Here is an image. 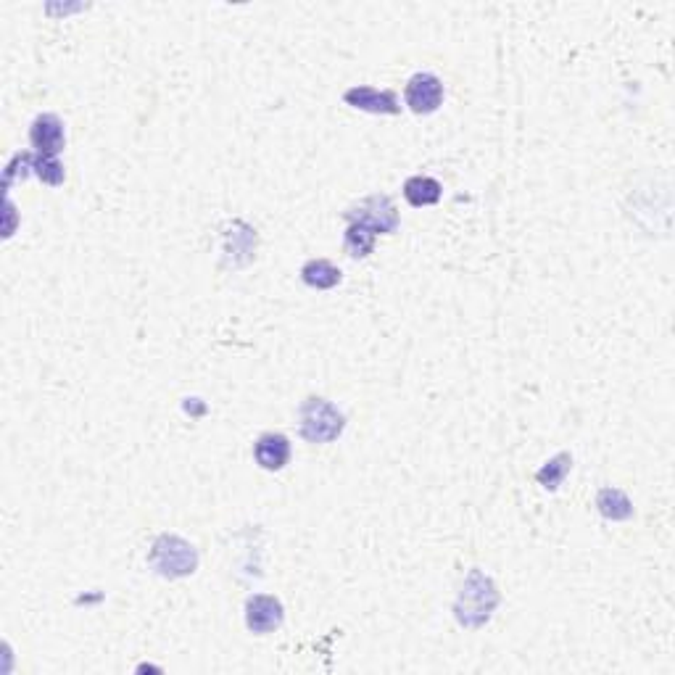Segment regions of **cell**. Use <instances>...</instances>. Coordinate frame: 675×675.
Wrapping results in <instances>:
<instances>
[{"label": "cell", "mask_w": 675, "mask_h": 675, "mask_svg": "<svg viewBox=\"0 0 675 675\" xmlns=\"http://www.w3.org/2000/svg\"><path fill=\"white\" fill-rule=\"evenodd\" d=\"M148 565L161 575V578H185L193 575L198 567L196 546L188 544L180 536H159L153 541L151 552H148Z\"/></svg>", "instance_id": "3"}, {"label": "cell", "mask_w": 675, "mask_h": 675, "mask_svg": "<svg viewBox=\"0 0 675 675\" xmlns=\"http://www.w3.org/2000/svg\"><path fill=\"white\" fill-rule=\"evenodd\" d=\"M346 219L356 222V225L370 227L375 233L391 235L399 230V211H396V204L388 196H380V193L362 198L359 204L351 206L346 211Z\"/></svg>", "instance_id": "4"}, {"label": "cell", "mask_w": 675, "mask_h": 675, "mask_svg": "<svg viewBox=\"0 0 675 675\" xmlns=\"http://www.w3.org/2000/svg\"><path fill=\"white\" fill-rule=\"evenodd\" d=\"M301 280H304L309 288H317V291H330L335 285L341 283V269L335 267L333 262L327 259H312L301 267Z\"/></svg>", "instance_id": "10"}, {"label": "cell", "mask_w": 675, "mask_h": 675, "mask_svg": "<svg viewBox=\"0 0 675 675\" xmlns=\"http://www.w3.org/2000/svg\"><path fill=\"white\" fill-rule=\"evenodd\" d=\"M30 169H35V175L45 182V185H61L66 177L64 164L51 156H30Z\"/></svg>", "instance_id": "15"}, {"label": "cell", "mask_w": 675, "mask_h": 675, "mask_svg": "<svg viewBox=\"0 0 675 675\" xmlns=\"http://www.w3.org/2000/svg\"><path fill=\"white\" fill-rule=\"evenodd\" d=\"M441 193H443L441 182L433 180V177L417 175L409 177V180L404 182V198H407L412 206H417V209L438 204V201H441Z\"/></svg>", "instance_id": "11"}, {"label": "cell", "mask_w": 675, "mask_h": 675, "mask_svg": "<svg viewBox=\"0 0 675 675\" xmlns=\"http://www.w3.org/2000/svg\"><path fill=\"white\" fill-rule=\"evenodd\" d=\"M283 620H285V610H283V602H280L277 596H269V594L248 596V602H246L248 631L264 636V633L277 631V628L283 625Z\"/></svg>", "instance_id": "6"}, {"label": "cell", "mask_w": 675, "mask_h": 675, "mask_svg": "<svg viewBox=\"0 0 675 675\" xmlns=\"http://www.w3.org/2000/svg\"><path fill=\"white\" fill-rule=\"evenodd\" d=\"M298 430L301 438L309 443H333L335 438H341L343 428H346V417L333 401L322 399V396H312L301 404L298 412Z\"/></svg>", "instance_id": "2"}, {"label": "cell", "mask_w": 675, "mask_h": 675, "mask_svg": "<svg viewBox=\"0 0 675 675\" xmlns=\"http://www.w3.org/2000/svg\"><path fill=\"white\" fill-rule=\"evenodd\" d=\"M499 607V588L483 570H470L462 588H459L457 602H454V617L465 628H483L491 620L494 610Z\"/></svg>", "instance_id": "1"}, {"label": "cell", "mask_w": 675, "mask_h": 675, "mask_svg": "<svg viewBox=\"0 0 675 675\" xmlns=\"http://www.w3.org/2000/svg\"><path fill=\"white\" fill-rule=\"evenodd\" d=\"M596 509H599L607 520H631L633 517L631 499H628L620 488H602L599 496H596Z\"/></svg>", "instance_id": "12"}, {"label": "cell", "mask_w": 675, "mask_h": 675, "mask_svg": "<svg viewBox=\"0 0 675 675\" xmlns=\"http://www.w3.org/2000/svg\"><path fill=\"white\" fill-rule=\"evenodd\" d=\"M254 457L262 470L277 472L291 462V441L283 433H264L254 443Z\"/></svg>", "instance_id": "9"}, {"label": "cell", "mask_w": 675, "mask_h": 675, "mask_svg": "<svg viewBox=\"0 0 675 675\" xmlns=\"http://www.w3.org/2000/svg\"><path fill=\"white\" fill-rule=\"evenodd\" d=\"M343 101L349 103L351 109L367 111V114H399L401 106L396 101V95L391 90H378L370 88V85H354L343 93Z\"/></svg>", "instance_id": "8"}, {"label": "cell", "mask_w": 675, "mask_h": 675, "mask_svg": "<svg viewBox=\"0 0 675 675\" xmlns=\"http://www.w3.org/2000/svg\"><path fill=\"white\" fill-rule=\"evenodd\" d=\"M443 95H446V90H443V82L438 80L436 74L417 72L407 82L404 101H407V106L414 114H433V111L443 106Z\"/></svg>", "instance_id": "5"}, {"label": "cell", "mask_w": 675, "mask_h": 675, "mask_svg": "<svg viewBox=\"0 0 675 675\" xmlns=\"http://www.w3.org/2000/svg\"><path fill=\"white\" fill-rule=\"evenodd\" d=\"M570 467H573V457H570L567 451H562V454L549 459V462L536 472V480L544 488H549V491H557V488L562 486V480H565L567 472H570Z\"/></svg>", "instance_id": "14"}, {"label": "cell", "mask_w": 675, "mask_h": 675, "mask_svg": "<svg viewBox=\"0 0 675 675\" xmlns=\"http://www.w3.org/2000/svg\"><path fill=\"white\" fill-rule=\"evenodd\" d=\"M30 143L37 151V156H51V159H59V153L64 151V146H66L64 122H61L56 114H40V117L32 122Z\"/></svg>", "instance_id": "7"}, {"label": "cell", "mask_w": 675, "mask_h": 675, "mask_svg": "<svg viewBox=\"0 0 675 675\" xmlns=\"http://www.w3.org/2000/svg\"><path fill=\"white\" fill-rule=\"evenodd\" d=\"M375 238H378L375 230L349 222V227H346V251H349L351 259H367L372 254V248H375Z\"/></svg>", "instance_id": "13"}]
</instances>
